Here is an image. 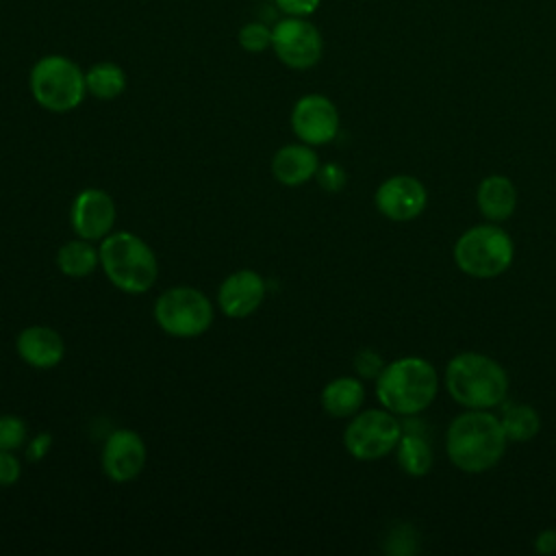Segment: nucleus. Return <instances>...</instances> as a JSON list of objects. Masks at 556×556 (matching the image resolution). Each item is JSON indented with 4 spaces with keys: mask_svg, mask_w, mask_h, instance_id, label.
I'll return each instance as SVG.
<instances>
[{
    "mask_svg": "<svg viewBox=\"0 0 556 556\" xmlns=\"http://www.w3.org/2000/svg\"><path fill=\"white\" fill-rule=\"evenodd\" d=\"M506 441L502 421L495 415L469 408L450 424L445 450L460 471L482 473L500 463Z\"/></svg>",
    "mask_w": 556,
    "mask_h": 556,
    "instance_id": "1",
    "label": "nucleus"
},
{
    "mask_svg": "<svg viewBox=\"0 0 556 556\" xmlns=\"http://www.w3.org/2000/svg\"><path fill=\"white\" fill-rule=\"evenodd\" d=\"M437 371L419 356H404L382 367L376 378V397L393 415H417L437 395Z\"/></svg>",
    "mask_w": 556,
    "mask_h": 556,
    "instance_id": "2",
    "label": "nucleus"
},
{
    "mask_svg": "<svg viewBox=\"0 0 556 556\" xmlns=\"http://www.w3.org/2000/svg\"><path fill=\"white\" fill-rule=\"evenodd\" d=\"M100 267L109 282L124 293L139 295L152 289L159 276V263L152 248L128 230H113L100 245Z\"/></svg>",
    "mask_w": 556,
    "mask_h": 556,
    "instance_id": "3",
    "label": "nucleus"
},
{
    "mask_svg": "<svg viewBox=\"0 0 556 556\" xmlns=\"http://www.w3.org/2000/svg\"><path fill=\"white\" fill-rule=\"evenodd\" d=\"M445 387L458 404L486 410L506 397L508 376L497 361L478 352H463L447 363Z\"/></svg>",
    "mask_w": 556,
    "mask_h": 556,
    "instance_id": "4",
    "label": "nucleus"
},
{
    "mask_svg": "<svg viewBox=\"0 0 556 556\" xmlns=\"http://www.w3.org/2000/svg\"><path fill=\"white\" fill-rule=\"evenodd\" d=\"M33 100L50 113H70L87 96L85 70L65 54H43L28 72Z\"/></svg>",
    "mask_w": 556,
    "mask_h": 556,
    "instance_id": "5",
    "label": "nucleus"
},
{
    "mask_svg": "<svg viewBox=\"0 0 556 556\" xmlns=\"http://www.w3.org/2000/svg\"><path fill=\"white\" fill-rule=\"evenodd\" d=\"M510 235L493 224H480L465 230L454 245V261L460 271L473 278H495L513 263Z\"/></svg>",
    "mask_w": 556,
    "mask_h": 556,
    "instance_id": "6",
    "label": "nucleus"
},
{
    "mask_svg": "<svg viewBox=\"0 0 556 556\" xmlns=\"http://www.w3.org/2000/svg\"><path fill=\"white\" fill-rule=\"evenodd\" d=\"M215 317L213 302L195 287H169L154 302L156 326L176 339L204 334Z\"/></svg>",
    "mask_w": 556,
    "mask_h": 556,
    "instance_id": "7",
    "label": "nucleus"
},
{
    "mask_svg": "<svg viewBox=\"0 0 556 556\" xmlns=\"http://www.w3.org/2000/svg\"><path fill=\"white\" fill-rule=\"evenodd\" d=\"M402 426L391 410L369 408L356 413L343 432V445L358 460H378L400 443Z\"/></svg>",
    "mask_w": 556,
    "mask_h": 556,
    "instance_id": "8",
    "label": "nucleus"
},
{
    "mask_svg": "<svg viewBox=\"0 0 556 556\" xmlns=\"http://www.w3.org/2000/svg\"><path fill=\"white\" fill-rule=\"evenodd\" d=\"M271 52L289 70H311L324 56V37L308 17L282 15L271 26Z\"/></svg>",
    "mask_w": 556,
    "mask_h": 556,
    "instance_id": "9",
    "label": "nucleus"
},
{
    "mask_svg": "<svg viewBox=\"0 0 556 556\" xmlns=\"http://www.w3.org/2000/svg\"><path fill=\"white\" fill-rule=\"evenodd\" d=\"M291 130L308 146H326L339 132V111L334 102L321 93H306L291 109Z\"/></svg>",
    "mask_w": 556,
    "mask_h": 556,
    "instance_id": "10",
    "label": "nucleus"
},
{
    "mask_svg": "<svg viewBox=\"0 0 556 556\" xmlns=\"http://www.w3.org/2000/svg\"><path fill=\"white\" fill-rule=\"evenodd\" d=\"M117 208L113 198L104 189H83L70 208V224L76 237L89 241H102L113 232Z\"/></svg>",
    "mask_w": 556,
    "mask_h": 556,
    "instance_id": "11",
    "label": "nucleus"
},
{
    "mask_svg": "<svg viewBox=\"0 0 556 556\" xmlns=\"http://www.w3.org/2000/svg\"><path fill=\"white\" fill-rule=\"evenodd\" d=\"M148 460L146 441L130 428L113 430L102 445V469L113 482L135 480Z\"/></svg>",
    "mask_w": 556,
    "mask_h": 556,
    "instance_id": "12",
    "label": "nucleus"
},
{
    "mask_svg": "<svg viewBox=\"0 0 556 556\" xmlns=\"http://www.w3.org/2000/svg\"><path fill=\"white\" fill-rule=\"evenodd\" d=\"M265 278L254 269H237L228 274L217 289V306L230 319L250 317L265 300Z\"/></svg>",
    "mask_w": 556,
    "mask_h": 556,
    "instance_id": "13",
    "label": "nucleus"
},
{
    "mask_svg": "<svg viewBox=\"0 0 556 556\" xmlns=\"http://www.w3.org/2000/svg\"><path fill=\"white\" fill-rule=\"evenodd\" d=\"M426 187L406 174L387 178L374 195L376 208L393 219V222H408L415 219L426 208Z\"/></svg>",
    "mask_w": 556,
    "mask_h": 556,
    "instance_id": "14",
    "label": "nucleus"
},
{
    "mask_svg": "<svg viewBox=\"0 0 556 556\" xmlns=\"http://www.w3.org/2000/svg\"><path fill=\"white\" fill-rule=\"evenodd\" d=\"M15 350L26 365L35 369H52L65 356V341L54 328L35 324L20 330L15 339Z\"/></svg>",
    "mask_w": 556,
    "mask_h": 556,
    "instance_id": "15",
    "label": "nucleus"
},
{
    "mask_svg": "<svg viewBox=\"0 0 556 556\" xmlns=\"http://www.w3.org/2000/svg\"><path fill=\"white\" fill-rule=\"evenodd\" d=\"M269 167L280 185L298 187L315 178L319 169V159L308 143H287L274 152Z\"/></svg>",
    "mask_w": 556,
    "mask_h": 556,
    "instance_id": "16",
    "label": "nucleus"
},
{
    "mask_svg": "<svg viewBox=\"0 0 556 556\" xmlns=\"http://www.w3.org/2000/svg\"><path fill=\"white\" fill-rule=\"evenodd\" d=\"M478 208L480 213L489 219V222H504L513 215L515 206H517V191L515 185L500 174L486 176L480 185H478Z\"/></svg>",
    "mask_w": 556,
    "mask_h": 556,
    "instance_id": "17",
    "label": "nucleus"
},
{
    "mask_svg": "<svg viewBox=\"0 0 556 556\" xmlns=\"http://www.w3.org/2000/svg\"><path fill=\"white\" fill-rule=\"evenodd\" d=\"M321 408L330 415V417H352L356 415V410L363 406L365 400V387L358 378L352 376H339L334 380H330L324 389H321Z\"/></svg>",
    "mask_w": 556,
    "mask_h": 556,
    "instance_id": "18",
    "label": "nucleus"
},
{
    "mask_svg": "<svg viewBox=\"0 0 556 556\" xmlns=\"http://www.w3.org/2000/svg\"><path fill=\"white\" fill-rule=\"evenodd\" d=\"M100 265V250L89 239L65 241L56 250V267L67 278H87Z\"/></svg>",
    "mask_w": 556,
    "mask_h": 556,
    "instance_id": "19",
    "label": "nucleus"
},
{
    "mask_svg": "<svg viewBox=\"0 0 556 556\" xmlns=\"http://www.w3.org/2000/svg\"><path fill=\"white\" fill-rule=\"evenodd\" d=\"M87 96L98 100H115L126 91L128 78L122 65L113 61H98L89 70H85Z\"/></svg>",
    "mask_w": 556,
    "mask_h": 556,
    "instance_id": "20",
    "label": "nucleus"
},
{
    "mask_svg": "<svg viewBox=\"0 0 556 556\" xmlns=\"http://www.w3.org/2000/svg\"><path fill=\"white\" fill-rule=\"evenodd\" d=\"M397 463L408 476H426L432 467V450L421 434L402 432L397 443Z\"/></svg>",
    "mask_w": 556,
    "mask_h": 556,
    "instance_id": "21",
    "label": "nucleus"
},
{
    "mask_svg": "<svg viewBox=\"0 0 556 556\" xmlns=\"http://www.w3.org/2000/svg\"><path fill=\"white\" fill-rule=\"evenodd\" d=\"M500 421L508 441H530L541 428L539 413L526 404L508 406Z\"/></svg>",
    "mask_w": 556,
    "mask_h": 556,
    "instance_id": "22",
    "label": "nucleus"
},
{
    "mask_svg": "<svg viewBox=\"0 0 556 556\" xmlns=\"http://www.w3.org/2000/svg\"><path fill=\"white\" fill-rule=\"evenodd\" d=\"M237 43L241 50H245L250 54H261L265 50H271V26H267L265 22H258V20L245 22L237 30Z\"/></svg>",
    "mask_w": 556,
    "mask_h": 556,
    "instance_id": "23",
    "label": "nucleus"
},
{
    "mask_svg": "<svg viewBox=\"0 0 556 556\" xmlns=\"http://www.w3.org/2000/svg\"><path fill=\"white\" fill-rule=\"evenodd\" d=\"M26 421L17 415H0V450L15 452L26 443Z\"/></svg>",
    "mask_w": 556,
    "mask_h": 556,
    "instance_id": "24",
    "label": "nucleus"
},
{
    "mask_svg": "<svg viewBox=\"0 0 556 556\" xmlns=\"http://www.w3.org/2000/svg\"><path fill=\"white\" fill-rule=\"evenodd\" d=\"M315 178H317L319 185H321L326 191H330V193L341 191L343 185H345V172H343V167H339L337 163H326V165H321V167L317 169Z\"/></svg>",
    "mask_w": 556,
    "mask_h": 556,
    "instance_id": "25",
    "label": "nucleus"
},
{
    "mask_svg": "<svg viewBox=\"0 0 556 556\" xmlns=\"http://www.w3.org/2000/svg\"><path fill=\"white\" fill-rule=\"evenodd\" d=\"M382 367L384 363L374 350H361L354 358V369L358 371L361 378H378Z\"/></svg>",
    "mask_w": 556,
    "mask_h": 556,
    "instance_id": "26",
    "label": "nucleus"
},
{
    "mask_svg": "<svg viewBox=\"0 0 556 556\" xmlns=\"http://www.w3.org/2000/svg\"><path fill=\"white\" fill-rule=\"evenodd\" d=\"M22 476V465L20 458L9 452L0 450V486H13Z\"/></svg>",
    "mask_w": 556,
    "mask_h": 556,
    "instance_id": "27",
    "label": "nucleus"
},
{
    "mask_svg": "<svg viewBox=\"0 0 556 556\" xmlns=\"http://www.w3.org/2000/svg\"><path fill=\"white\" fill-rule=\"evenodd\" d=\"M271 2L282 15H295V17H311L321 4V0H271Z\"/></svg>",
    "mask_w": 556,
    "mask_h": 556,
    "instance_id": "28",
    "label": "nucleus"
},
{
    "mask_svg": "<svg viewBox=\"0 0 556 556\" xmlns=\"http://www.w3.org/2000/svg\"><path fill=\"white\" fill-rule=\"evenodd\" d=\"M534 549L539 554H554L556 552V530H543L539 532V536L534 539Z\"/></svg>",
    "mask_w": 556,
    "mask_h": 556,
    "instance_id": "29",
    "label": "nucleus"
},
{
    "mask_svg": "<svg viewBox=\"0 0 556 556\" xmlns=\"http://www.w3.org/2000/svg\"><path fill=\"white\" fill-rule=\"evenodd\" d=\"M50 434H37L30 443H28V458L30 460H39L46 456L48 447H50Z\"/></svg>",
    "mask_w": 556,
    "mask_h": 556,
    "instance_id": "30",
    "label": "nucleus"
}]
</instances>
